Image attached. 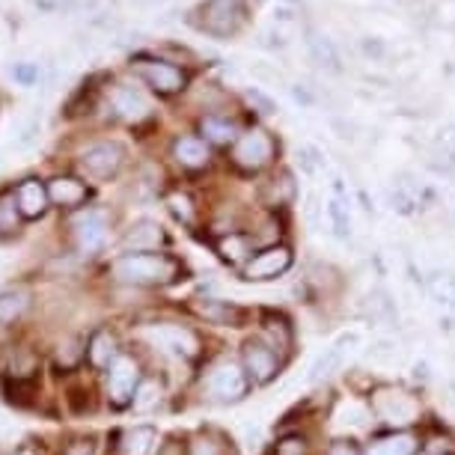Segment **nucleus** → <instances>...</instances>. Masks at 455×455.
I'll return each instance as SVG.
<instances>
[{
  "mask_svg": "<svg viewBox=\"0 0 455 455\" xmlns=\"http://www.w3.org/2000/svg\"><path fill=\"white\" fill-rule=\"evenodd\" d=\"M369 360L372 363H396L399 360V346L393 339H375L372 346H369Z\"/></svg>",
  "mask_w": 455,
  "mask_h": 455,
  "instance_id": "32",
  "label": "nucleus"
},
{
  "mask_svg": "<svg viewBox=\"0 0 455 455\" xmlns=\"http://www.w3.org/2000/svg\"><path fill=\"white\" fill-rule=\"evenodd\" d=\"M19 227H21V212L19 203H15V194H4L0 196V238L15 235Z\"/></svg>",
  "mask_w": 455,
  "mask_h": 455,
  "instance_id": "27",
  "label": "nucleus"
},
{
  "mask_svg": "<svg viewBox=\"0 0 455 455\" xmlns=\"http://www.w3.org/2000/svg\"><path fill=\"white\" fill-rule=\"evenodd\" d=\"M134 72L146 81V87H152L158 96H176V92L185 90V72L176 68L173 63H164V60H137Z\"/></svg>",
  "mask_w": 455,
  "mask_h": 455,
  "instance_id": "2",
  "label": "nucleus"
},
{
  "mask_svg": "<svg viewBox=\"0 0 455 455\" xmlns=\"http://www.w3.org/2000/svg\"><path fill=\"white\" fill-rule=\"evenodd\" d=\"M137 381H140V369L132 357H119L108 372V396L114 405H125L128 399H134Z\"/></svg>",
  "mask_w": 455,
  "mask_h": 455,
  "instance_id": "10",
  "label": "nucleus"
},
{
  "mask_svg": "<svg viewBox=\"0 0 455 455\" xmlns=\"http://www.w3.org/2000/svg\"><path fill=\"white\" fill-rule=\"evenodd\" d=\"M30 307V291L28 289H4L0 291V324H12L21 319Z\"/></svg>",
  "mask_w": 455,
  "mask_h": 455,
  "instance_id": "21",
  "label": "nucleus"
},
{
  "mask_svg": "<svg viewBox=\"0 0 455 455\" xmlns=\"http://www.w3.org/2000/svg\"><path fill=\"white\" fill-rule=\"evenodd\" d=\"M360 337L357 333H342V337L333 342V346H328L322 351L319 357L313 360V366H310V381H324V378H331L333 372H339V366H342V360H346V346H355Z\"/></svg>",
  "mask_w": 455,
  "mask_h": 455,
  "instance_id": "13",
  "label": "nucleus"
},
{
  "mask_svg": "<svg viewBox=\"0 0 455 455\" xmlns=\"http://www.w3.org/2000/svg\"><path fill=\"white\" fill-rule=\"evenodd\" d=\"M110 105L123 119L128 123H137V119H143L149 114V101L143 99V92H137L134 87H116L114 96H110Z\"/></svg>",
  "mask_w": 455,
  "mask_h": 455,
  "instance_id": "17",
  "label": "nucleus"
},
{
  "mask_svg": "<svg viewBox=\"0 0 455 455\" xmlns=\"http://www.w3.org/2000/svg\"><path fill=\"white\" fill-rule=\"evenodd\" d=\"M179 271L182 265L167 253H125L114 262V277L128 286H167Z\"/></svg>",
  "mask_w": 455,
  "mask_h": 455,
  "instance_id": "1",
  "label": "nucleus"
},
{
  "mask_svg": "<svg viewBox=\"0 0 455 455\" xmlns=\"http://www.w3.org/2000/svg\"><path fill=\"white\" fill-rule=\"evenodd\" d=\"M68 455H92V450L87 443H78V446H72V452H68Z\"/></svg>",
  "mask_w": 455,
  "mask_h": 455,
  "instance_id": "43",
  "label": "nucleus"
},
{
  "mask_svg": "<svg viewBox=\"0 0 455 455\" xmlns=\"http://www.w3.org/2000/svg\"><path fill=\"white\" fill-rule=\"evenodd\" d=\"M200 313L214 324H229V328H238L244 322V310L235 304H227V300H205L200 304Z\"/></svg>",
  "mask_w": 455,
  "mask_h": 455,
  "instance_id": "22",
  "label": "nucleus"
},
{
  "mask_svg": "<svg viewBox=\"0 0 455 455\" xmlns=\"http://www.w3.org/2000/svg\"><path fill=\"white\" fill-rule=\"evenodd\" d=\"M426 289H428V298L441 307H452L455 310V274L450 271H435L432 277L426 280Z\"/></svg>",
  "mask_w": 455,
  "mask_h": 455,
  "instance_id": "24",
  "label": "nucleus"
},
{
  "mask_svg": "<svg viewBox=\"0 0 455 455\" xmlns=\"http://www.w3.org/2000/svg\"><path fill=\"white\" fill-rule=\"evenodd\" d=\"M209 396L214 402H238L247 393V375L242 372V366L235 363H220L205 381Z\"/></svg>",
  "mask_w": 455,
  "mask_h": 455,
  "instance_id": "6",
  "label": "nucleus"
},
{
  "mask_svg": "<svg viewBox=\"0 0 455 455\" xmlns=\"http://www.w3.org/2000/svg\"><path fill=\"white\" fill-rule=\"evenodd\" d=\"M337 428H363L372 414H369L366 405H360V402H342L339 411H337Z\"/></svg>",
  "mask_w": 455,
  "mask_h": 455,
  "instance_id": "28",
  "label": "nucleus"
},
{
  "mask_svg": "<svg viewBox=\"0 0 455 455\" xmlns=\"http://www.w3.org/2000/svg\"><path fill=\"white\" fill-rule=\"evenodd\" d=\"M146 337H149L156 346L173 351L179 357H196V351H200V339H196L194 331L182 328V324H149L146 328Z\"/></svg>",
  "mask_w": 455,
  "mask_h": 455,
  "instance_id": "5",
  "label": "nucleus"
},
{
  "mask_svg": "<svg viewBox=\"0 0 455 455\" xmlns=\"http://www.w3.org/2000/svg\"><path fill=\"white\" fill-rule=\"evenodd\" d=\"M291 265V253L286 247H268V251L256 253L244 268L247 280H274Z\"/></svg>",
  "mask_w": 455,
  "mask_h": 455,
  "instance_id": "11",
  "label": "nucleus"
},
{
  "mask_svg": "<svg viewBox=\"0 0 455 455\" xmlns=\"http://www.w3.org/2000/svg\"><path fill=\"white\" fill-rule=\"evenodd\" d=\"M375 414L384 423L393 426H408L417 419V402L402 390H381L375 396Z\"/></svg>",
  "mask_w": 455,
  "mask_h": 455,
  "instance_id": "8",
  "label": "nucleus"
},
{
  "mask_svg": "<svg viewBox=\"0 0 455 455\" xmlns=\"http://www.w3.org/2000/svg\"><path fill=\"white\" fill-rule=\"evenodd\" d=\"M87 355L90 360L96 366L101 369H110L119 360V351H116V339L110 337L108 331H99V333H92V339H90V348H87Z\"/></svg>",
  "mask_w": 455,
  "mask_h": 455,
  "instance_id": "23",
  "label": "nucleus"
},
{
  "mask_svg": "<svg viewBox=\"0 0 455 455\" xmlns=\"http://www.w3.org/2000/svg\"><path fill=\"white\" fill-rule=\"evenodd\" d=\"M307 51H310L315 66L328 68V72H339L342 68L337 45H333L328 36H322V33H310V36H307Z\"/></svg>",
  "mask_w": 455,
  "mask_h": 455,
  "instance_id": "20",
  "label": "nucleus"
},
{
  "mask_svg": "<svg viewBox=\"0 0 455 455\" xmlns=\"http://www.w3.org/2000/svg\"><path fill=\"white\" fill-rule=\"evenodd\" d=\"M72 227H75V244H78V251L84 256H92V253H99L101 247H105V242H108L105 212H96V209L81 212L78 218H75Z\"/></svg>",
  "mask_w": 455,
  "mask_h": 455,
  "instance_id": "4",
  "label": "nucleus"
},
{
  "mask_svg": "<svg viewBox=\"0 0 455 455\" xmlns=\"http://www.w3.org/2000/svg\"><path fill=\"white\" fill-rule=\"evenodd\" d=\"M291 96H295L300 105H313V99H310V92H307L304 87H291Z\"/></svg>",
  "mask_w": 455,
  "mask_h": 455,
  "instance_id": "41",
  "label": "nucleus"
},
{
  "mask_svg": "<svg viewBox=\"0 0 455 455\" xmlns=\"http://www.w3.org/2000/svg\"><path fill=\"white\" fill-rule=\"evenodd\" d=\"M324 212H328V218H331L333 235H337V238H351V212H348V200H339V196H333V200L324 203Z\"/></svg>",
  "mask_w": 455,
  "mask_h": 455,
  "instance_id": "26",
  "label": "nucleus"
},
{
  "mask_svg": "<svg viewBox=\"0 0 455 455\" xmlns=\"http://www.w3.org/2000/svg\"><path fill=\"white\" fill-rule=\"evenodd\" d=\"M48 196L54 205H63V209H75L87 200V185L78 182L72 176H57L48 182Z\"/></svg>",
  "mask_w": 455,
  "mask_h": 455,
  "instance_id": "15",
  "label": "nucleus"
},
{
  "mask_svg": "<svg viewBox=\"0 0 455 455\" xmlns=\"http://www.w3.org/2000/svg\"><path fill=\"white\" fill-rule=\"evenodd\" d=\"M242 0H209L203 6V30H209L212 36H233L242 28Z\"/></svg>",
  "mask_w": 455,
  "mask_h": 455,
  "instance_id": "3",
  "label": "nucleus"
},
{
  "mask_svg": "<svg viewBox=\"0 0 455 455\" xmlns=\"http://www.w3.org/2000/svg\"><path fill=\"white\" fill-rule=\"evenodd\" d=\"M12 78L24 84V87H33V81L39 78V68H36V63H15Z\"/></svg>",
  "mask_w": 455,
  "mask_h": 455,
  "instance_id": "37",
  "label": "nucleus"
},
{
  "mask_svg": "<svg viewBox=\"0 0 455 455\" xmlns=\"http://www.w3.org/2000/svg\"><path fill=\"white\" fill-rule=\"evenodd\" d=\"M414 450H417L414 437L399 435V437H387V441L375 443L366 455H414Z\"/></svg>",
  "mask_w": 455,
  "mask_h": 455,
  "instance_id": "30",
  "label": "nucleus"
},
{
  "mask_svg": "<svg viewBox=\"0 0 455 455\" xmlns=\"http://www.w3.org/2000/svg\"><path fill=\"white\" fill-rule=\"evenodd\" d=\"M366 315L372 319L375 324H393L399 322V313H396V300L387 289H372L366 295Z\"/></svg>",
  "mask_w": 455,
  "mask_h": 455,
  "instance_id": "19",
  "label": "nucleus"
},
{
  "mask_svg": "<svg viewBox=\"0 0 455 455\" xmlns=\"http://www.w3.org/2000/svg\"><path fill=\"white\" fill-rule=\"evenodd\" d=\"M363 54L366 57H384V42L378 39V36H369V39H363Z\"/></svg>",
  "mask_w": 455,
  "mask_h": 455,
  "instance_id": "40",
  "label": "nucleus"
},
{
  "mask_svg": "<svg viewBox=\"0 0 455 455\" xmlns=\"http://www.w3.org/2000/svg\"><path fill=\"white\" fill-rule=\"evenodd\" d=\"M15 203H19V212L24 220H39L42 214L48 212V188L39 182V179H24V182L15 188Z\"/></svg>",
  "mask_w": 455,
  "mask_h": 455,
  "instance_id": "12",
  "label": "nucleus"
},
{
  "mask_svg": "<svg viewBox=\"0 0 455 455\" xmlns=\"http://www.w3.org/2000/svg\"><path fill=\"white\" fill-rule=\"evenodd\" d=\"M81 167L87 170L92 179H110L123 167V146L116 143H96L81 156Z\"/></svg>",
  "mask_w": 455,
  "mask_h": 455,
  "instance_id": "9",
  "label": "nucleus"
},
{
  "mask_svg": "<svg viewBox=\"0 0 455 455\" xmlns=\"http://www.w3.org/2000/svg\"><path fill=\"white\" fill-rule=\"evenodd\" d=\"M218 253L229 262H242L244 256L251 253V242H247L244 235H227L218 242Z\"/></svg>",
  "mask_w": 455,
  "mask_h": 455,
  "instance_id": "31",
  "label": "nucleus"
},
{
  "mask_svg": "<svg viewBox=\"0 0 455 455\" xmlns=\"http://www.w3.org/2000/svg\"><path fill=\"white\" fill-rule=\"evenodd\" d=\"M137 4H161V0H137Z\"/></svg>",
  "mask_w": 455,
  "mask_h": 455,
  "instance_id": "45",
  "label": "nucleus"
},
{
  "mask_svg": "<svg viewBox=\"0 0 455 455\" xmlns=\"http://www.w3.org/2000/svg\"><path fill=\"white\" fill-rule=\"evenodd\" d=\"M167 203H170V212H173L179 220H185V223H191V220H194V209H191V200H188V196L173 194Z\"/></svg>",
  "mask_w": 455,
  "mask_h": 455,
  "instance_id": "36",
  "label": "nucleus"
},
{
  "mask_svg": "<svg viewBox=\"0 0 455 455\" xmlns=\"http://www.w3.org/2000/svg\"><path fill=\"white\" fill-rule=\"evenodd\" d=\"M203 134L209 137L212 143H220V146H227V143H233L235 137H238V128L229 123V119H218V116H205L203 119Z\"/></svg>",
  "mask_w": 455,
  "mask_h": 455,
  "instance_id": "29",
  "label": "nucleus"
},
{
  "mask_svg": "<svg viewBox=\"0 0 455 455\" xmlns=\"http://www.w3.org/2000/svg\"><path fill=\"white\" fill-rule=\"evenodd\" d=\"M158 399H161V387H158L156 381H143L140 387L134 390V408H137V411L156 408V405H158Z\"/></svg>",
  "mask_w": 455,
  "mask_h": 455,
  "instance_id": "34",
  "label": "nucleus"
},
{
  "mask_svg": "<svg viewBox=\"0 0 455 455\" xmlns=\"http://www.w3.org/2000/svg\"><path fill=\"white\" fill-rule=\"evenodd\" d=\"M123 244L128 247V253H149V251H158V244H164V233H161L158 223L143 220L128 229Z\"/></svg>",
  "mask_w": 455,
  "mask_h": 455,
  "instance_id": "16",
  "label": "nucleus"
},
{
  "mask_svg": "<svg viewBox=\"0 0 455 455\" xmlns=\"http://www.w3.org/2000/svg\"><path fill=\"white\" fill-rule=\"evenodd\" d=\"M298 167H300V173L315 176L324 167L322 152L315 149V146H300V149H298Z\"/></svg>",
  "mask_w": 455,
  "mask_h": 455,
  "instance_id": "33",
  "label": "nucleus"
},
{
  "mask_svg": "<svg viewBox=\"0 0 455 455\" xmlns=\"http://www.w3.org/2000/svg\"><path fill=\"white\" fill-rule=\"evenodd\" d=\"M322 214H324V205H322V196L310 191L304 196V220L310 223L313 229H319L322 227Z\"/></svg>",
  "mask_w": 455,
  "mask_h": 455,
  "instance_id": "35",
  "label": "nucleus"
},
{
  "mask_svg": "<svg viewBox=\"0 0 455 455\" xmlns=\"http://www.w3.org/2000/svg\"><path fill=\"white\" fill-rule=\"evenodd\" d=\"M19 455H36L33 450H28V446H24V450H19Z\"/></svg>",
  "mask_w": 455,
  "mask_h": 455,
  "instance_id": "44",
  "label": "nucleus"
},
{
  "mask_svg": "<svg viewBox=\"0 0 455 455\" xmlns=\"http://www.w3.org/2000/svg\"><path fill=\"white\" fill-rule=\"evenodd\" d=\"M271 156H274V143H271V137L265 134V132H251V134L238 137L235 149H233L235 164L244 167V170L265 167L271 161Z\"/></svg>",
  "mask_w": 455,
  "mask_h": 455,
  "instance_id": "7",
  "label": "nucleus"
},
{
  "mask_svg": "<svg viewBox=\"0 0 455 455\" xmlns=\"http://www.w3.org/2000/svg\"><path fill=\"white\" fill-rule=\"evenodd\" d=\"M331 455H357V452H355V446H351V443H337L331 450Z\"/></svg>",
  "mask_w": 455,
  "mask_h": 455,
  "instance_id": "42",
  "label": "nucleus"
},
{
  "mask_svg": "<svg viewBox=\"0 0 455 455\" xmlns=\"http://www.w3.org/2000/svg\"><path fill=\"white\" fill-rule=\"evenodd\" d=\"M191 455H220V443L214 437H196L194 446H191Z\"/></svg>",
  "mask_w": 455,
  "mask_h": 455,
  "instance_id": "39",
  "label": "nucleus"
},
{
  "mask_svg": "<svg viewBox=\"0 0 455 455\" xmlns=\"http://www.w3.org/2000/svg\"><path fill=\"white\" fill-rule=\"evenodd\" d=\"M247 99H251V105H256V108H259L262 114H277V105H274V99H268V96H265L262 90L251 87V90H247Z\"/></svg>",
  "mask_w": 455,
  "mask_h": 455,
  "instance_id": "38",
  "label": "nucleus"
},
{
  "mask_svg": "<svg viewBox=\"0 0 455 455\" xmlns=\"http://www.w3.org/2000/svg\"><path fill=\"white\" fill-rule=\"evenodd\" d=\"M152 443H156V428L134 426V428H128V432L123 435L119 450H123V455H149Z\"/></svg>",
  "mask_w": 455,
  "mask_h": 455,
  "instance_id": "25",
  "label": "nucleus"
},
{
  "mask_svg": "<svg viewBox=\"0 0 455 455\" xmlns=\"http://www.w3.org/2000/svg\"><path fill=\"white\" fill-rule=\"evenodd\" d=\"M244 366L256 384H265L277 375V355L265 342H247L244 346Z\"/></svg>",
  "mask_w": 455,
  "mask_h": 455,
  "instance_id": "14",
  "label": "nucleus"
},
{
  "mask_svg": "<svg viewBox=\"0 0 455 455\" xmlns=\"http://www.w3.org/2000/svg\"><path fill=\"white\" fill-rule=\"evenodd\" d=\"M173 158L188 170L205 167L209 164V146H205L200 137H179L173 143Z\"/></svg>",
  "mask_w": 455,
  "mask_h": 455,
  "instance_id": "18",
  "label": "nucleus"
}]
</instances>
